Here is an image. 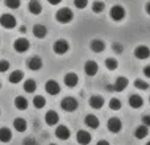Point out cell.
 <instances>
[{
	"mask_svg": "<svg viewBox=\"0 0 150 145\" xmlns=\"http://www.w3.org/2000/svg\"><path fill=\"white\" fill-rule=\"evenodd\" d=\"M91 135L84 129H80L76 132V143L80 145H88L91 143Z\"/></svg>",
	"mask_w": 150,
	"mask_h": 145,
	"instance_id": "cell-11",
	"label": "cell"
},
{
	"mask_svg": "<svg viewBox=\"0 0 150 145\" xmlns=\"http://www.w3.org/2000/svg\"><path fill=\"white\" fill-rule=\"evenodd\" d=\"M88 4V0H74V5L78 9H84Z\"/></svg>",
	"mask_w": 150,
	"mask_h": 145,
	"instance_id": "cell-35",
	"label": "cell"
},
{
	"mask_svg": "<svg viewBox=\"0 0 150 145\" xmlns=\"http://www.w3.org/2000/svg\"><path fill=\"white\" fill-rule=\"evenodd\" d=\"M58 122H59V115H58L57 112L53 111V109L46 112V115H45V123H46L47 125L53 127V125H55Z\"/></svg>",
	"mask_w": 150,
	"mask_h": 145,
	"instance_id": "cell-13",
	"label": "cell"
},
{
	"mask_svg": "<svg viewBox=\"0 0 150 145\" xmlns=\"http://www.w3.org/2000/svg\"><path fill=\"white\" fill-rule=\"evenodd\" d=\"M9 70V62L5 60H0V72H5Z\"/></svg>",
	"mask_w": 150,
	"mask_h": 145,
	"instance_id": "cell-37",
	"label": "cell"
},
{
	"mask_svg": "<svg viewBox=\"0 0 150 145\" xmlns=\"http://www.w3.org/2000/svg\"><path fill=\"white\" fill-rule=\"evenodd\" d=\"M128 83H129V80H128L125 77H119L116 79V82L113 83V91L121 92V91H124L125 88L128 87Z\"/></svg>",
	"mask_w": 150,
	"mask_h": 145,
	"instance_id": "cell-15",
	"label": "cell"
},
{
	"mask_svg": "<svg viewBox=\"0 0 150 145\" xmlns=\"http://www.w3.org/2000/svg\"><path fill=\"white\" fill-rule=\"evenodd\" d=\"M84 124L87 125V127H90L91 129H96V128L100 125V122H99V119L95 116V115L90 114L84 117Z\"/></svg>",
	"mask_w": 150,
	"mask_h": 145,
	"instance_id": "cell-19",
	"label": "cell"
},
{
	"mask_svg": "<svg viewBox=\"0 0 150 145\" xmlns=\"http://www.w3.org/2000/svg\"><path fill=\"white\" fill-rule=\"evenodd\" d=\"M69 49H70V45H69V42L66 40H57L54 42V45H53V50L58 55L66 54L69 52Z\"/></svg>",
	"mask_w": 150,
	"mask_h": 145,
	"instance_id": "cell-4",
	"label": "cell"
},
{
	"mask_svg": "<svg viewBox=\"0 0 150 145\" xmlns=\"http://www.w3.org/2000/svg\"><path fill=\"white\" fill-rule=\"evenodd\" d=\"M73 17H74V13L70 8H61V9H58V12L55 13V18H57V21L61 24L71 23Z\"/></svg>",
	"mask_w": 150,
	"mask_h": 145,
	"instance_id": "cell-1",
	"label": "cell"
},
{
	"mask_svg": "<svg viewBox=\"0 0 150 145\" xmlns=\"http://www.w3.org/2000/svg\"><path fill=\"white\" fill-rule=\"evenodd\" d=\"M12 140V131L9 128H0V143H9Z\"/></svg>",
	"mask_w": 150,
	"mask_h": 145,
	"instance_id": "cell-25",
	"label": "cell"
},
{
	"mask_svg": "<svg viewBox=\"0 0 150 145\" xmlns=\"http://www.w3.org/2000/svg\"><path fill=\"white\" fill-rule=\"evenodd\" d=\"M142 123H144V125H146V127H150V116L149 115H146V116L142 117Z\"/></svg>",
	"mask_w": 150,
	"mask_h": 145,
	"instance_id": "cell-39",
	"label": "cell"
},
{
	"mask_svg": "<svg viewBox=\"0 0 150 145\" xmlns=\"http://www.w3.org/2000/svg\"><path fill=\"white\" fill-rule=\"evenodd\" d=\"M90 106L92 107L93 109H100L104 104V98L103 96H99V95H92L90 98Z\"/></svg>",
	"mask_w": 150,
	"mask_h": 145,
	"instance_id": "cell-20",
	"label": "cell"
},
{
	"mask_svg": "<svg viewBox=\"0 0 150 145\" xmlns=\"http://www.w3.org/2000/svg\"><path fill=\"white\" fill-rule=\"evenodd\" d=\"M23 145H38V143H37V140L33 137H26V139H24Z\"/></svg>",
	"mask_w": 150,
	"mask_h": 145,
	"instance_id": "cell-38",
	"label": "cell"
},
{
	"mask_svg": "<svg viewBox=\"0 0 150 145\" xmlns=\"http://www.w3.org/2000/svg\"><path fill=\"white\" fill-rule=\"evenodd\" d=\"M26 66H28V69H30V70L37 71L42 68V60L38 55H33V57H30L26 61Z\"/></svg>",
	"mask_w": 150,
	"mask_h": 145,
	"instance_id": "cell-10",
	"label": "cell"
},
{
	"mask_svg": "<svg viewBox=\"0 0 150 145\" xmlns=\"http://www.w3.org/2000/svg\"><path fill=\"white\" fill-rule=\"evenodd\" d=\"M134 57L137 60H148L150 57V49L146 45H138L134 49Z\"/></svg>",
	"mask_w": 150,
	"mask_h": 145,
	"instance_id": "cell-8",
	"label": "cell"
},
{
	"mask_svg": "<svg viewBox=\"0 0 150 145\" xmlns=\"http://www.w3.org/2000/svg\"><path fill=\"white\" fill-rule=\"evenodd\" d=\"M107 128H108L109 132L112 133H117L121 131L122 128V123L120 119H117V117H111V119L107 122Z\"/></svg>",
	"mask_w": 150,
	"mask_h": 145,
	"instance_id": "cell-7",
	"label": "cell"
},
{
	"mask_svg": "<svg viewBox=\"0 0 150 145\" xmlns=\"http://www.w3.org/2000/svg\"><path fill=\"white\" fill-rule=\"evenodd\" d=\"M90 48L93 53H101L105 49V44H104V41H101V40H92Z\"/></svg>",
	"mask_w": 150,
	"mask_h": 145,
	"instance_id": "cell-23",
	"label": "cell"
},
{
	"mask_svg": "<svg viewBox=\"0 0 150 145\" xmlns=\"http://www.w3.org/2000/svg\"><path fill=\"white\" fill-rule=\"evenodd\" d=\"M28 9H29V12L33 13V15H40V13L42 12V5L38 0H30V1L28 3Z\"/></svg>",
	"mask_w": 150,
	"mask_h": 145,
	"instance_id": "cell-21",
	"label": "cell"
},
{
	"mask_svg": "<svg viewBox=\"0 0 150 145\" xmlns=\"http://www.w3.org/2000/svg\"><path fill=\"white\" fill-rule=\"evenodd\" d=\"M55 136H57V139H59L62 141L69 140L70 139V129L66 125H58L57 129H55Z\"/></svg>",
	"mask_w": 150,
	"mask_h": 145,
	"instance_id": "cell-12",
	"label": "cell"
},
{
	"mask_svg": "<svg viewBox=\"0 0 150 145\" xmlns=\"http://www.w3.org/2000/svg\"><path fill=\"white\" fill-rule=\"evenodd\" d=\"M63 82H65V85L67 86V87L73 88V87H75V86L78 85L79 78H78V75L75 74V72H67V74L63 77Z\"/></svg>",
	"mask_w": 150,
	"mask_h": 145,
	"instance_id": "cell-14",
	"label": "cell"
},
{
	"mask_svg": "<svg viewBox=\"0 0 150 145\" xmlns=\"http://www.w3.org/2000/svg\"><path fill=\"white\" fill-rule=\"evenodd\" d=\"M24 78V72L21 70H15L12 71L9 74V77H8V80H9L12 85H17V83H20L21 80H23Z\"/></svg>",
	"mask_w": 150,
	"mask_h": 145,
	"instance_id": "cell-24",
	"label": "cell"
},
{
	"mask_svg": "<svg viewBox=\"0 0 150 145\" xmlns=\"http://www.w3.org/2000/svg\"><path fill=\"white\" fill-rule=\"evenodd\" d=\"M20 32H21V33H26V26L25 25H21L20 26Z\"/></svg>",
	"mask_w": 150,
	"mask_h": 145,
	"instance_id": "cell-44",
	"label": "cell"
},
{
	"mask_svg": "<svg viewBox=\"0 0 150 145\" xmlns=\"http://www.w3.org/2000/svg\"><path fill=\"white\" fill-rule=\"evenodd\" d=\"M146 145H150V141H148V143H146Z\"/></svg>",
	"mask_w": 150,
	"mask_h": 145,
	"instance_id": "cell-45",
	"label": "cell"
},
{
	"mask_svg": "<svg viewBox=\"0 0 150 145\" xmlns=\"http://www.w3.org/2000/svg\"><path fill=\"white\" fill-rule=\"evenodd\" d=\"M117 66H119V62L115 58H107L105 60V68L108 70H116Z\"/></svg>",
	"mask_w": 150,
	"mask_h": 145,
	"instance_id": "cell-32",
	"label": "cell"
},
{
	"mask_svg": "<svg viewBox=\"0 0 150 145\" xmlns=\"http://www.w3.org/2000/svg\"><path fill=\"white\" fill-rule=\"evenodd\" d=\"M109 108H111L112 111H119V109L121 108V100L117 98H112L111 100H109Z\"/></svg>",
	"mask_w": 150,
	"mask_h": 145,
	"instance_id": "cell-30",
	"label": "cell"
},
{
	"mask_svg": "<svg viewBox=\"0 0 150 145\" xmlns=\"http://www.w3.org/2000/svg\"><path fill=\"white\" fill-rule=\"evenodd\" d=\"M144 75H145L146 78H150V65L144 68Z\"/></svg>",
	"mask_w": 150,
	"mask_h": 145,
	"instance_id": "cell-40",
	"label": "cell"
},
{
	"mask_svg": "<svg viewBox=\"0 0 150 145\" xmlns=\"http://www.w3.org/2000/svg\"><path fill=\"white\" fill-rule=\"evenodd\" d=\"M50 145H57V144H50Z\"/></svg>",
	"mask_w": 150,
	"mask_h": 145,
	"instance_id": "cell-46",
	"label": "cell"
},
{
	"mask_svg": "<svg viewBox=\"0 0 150 145\" xmlns=\"http://www.w3.org/2000/svg\"><path fill=\"white\" fill-rule=\"evenodd\" d=\"M5 5L11 9H17L21 5V1L20 0H5Z\"/></svg>",
	"mask_w": 150,
	"mask_h": 145,
	"instance_id": "cell-34",
	"label": "cell"
},
{
	"mask_svg": "<svg viewBox=\"0 0 150 145\" xmlns=\"http://www.w3.org/2000/svg\"><path fill=\"white\" fill-rule=\"evenodd\" d=\"M17 24L16 21V17L13 15H9V13H4V15L0 16V25L5 29H13Z\"/></svg>",
	"mask_w": 150,
	"mask_h": 145,
	"instance_id": "cell-3",
	"label": "cell"
},
{
	"mask_svg": "<svg viewBox=\"0 0 150 145\" xmlns=\"http://www.w3.org/2000/svg\"><path fill=\"white\" fill-rule=\"evenodd\" d=\"M112 50H113L116 54H121L122 50H124V46H122L121 44H119V42H113V44H112Z\"/></svg>",
	"mask_w": 150,
	"mask_h": 145,
	"instance_id": "cell-36",
	"label": "cell"
},
{
	"mask_svg": "<svg viewBox=\"0 0 150 145\" xmlns=\"http://www.w3.org/2000/svg\"><path fill=\"white\" fill-rule=\"evenodd\" d=\"M99 70V66L95 61H87L84 63V72L88 75V77H93L96 75V72Z\"/></svg>",
	"mask_w": 150,
	"mask_h": 145,
	"instance_id": "cell-16",
	"label": "cell"
},
{
	"mask_svg": "<svg viewBox=\"0 0 150 145\" xmlns=\"http://www.w3.org/2000/svg\"><path fill=\"white\" fill-rule=\"evenodd\" d=\"M61 108L66 112H74L78 108V100L73 96H66L61 102Z\"/></svg>",
	"mask_w": 150,
	"mask_h": 145,
	"instance_id": "cell-2",
	"label": "cell"
},
{
	"mask_svg": "<svg viewBox=\"0 0 150 145\" xmlns=\"http://www.w3.org/2000/svg\"><path fill=\"white\" fill-rule=\"evenodd\" d=\"M13 103H15L16 108L20 109V111H25V109L28 108V100H26V98H24V96H16Z\"/></svg>",
	"mask_w": 150,
	"mask_h": 145,
	"instance_id": "cell-26",
	"label": "cell"
},
{
	"mask_svg": "<svg viewBox=\"0 0 150 145\" xmlns=\"http://www.w3.org/2000/svg\"><path fill=\"white\" fill-rule=\"evenodd\" d=\"M134 87L138 88V90L145 91V90H148V88H149V83H146L145 80H142V79H140V78H137V79L134 80Z\"/></svg>",
	"mask_w": 150,
	"mask_h": 145,
	"instance_id": "cell-33",
	"label": "cell"
},
{
	"mask_svg": "<svg viewBox=\"0 0 150 145\" xmlns=\"http://www.w3.org/2000/svg\"><path fill=\"white\" fill-rule=\"evenodd\" d=\"M37 88V83L34 82L33 79H26L25 83H24V91L28 94H33Z\"/></svg>",
	"mask_w": 150,
	"mask_h": 145,
	"instance_id": "cell-28",
	"label": "cell"
},
{
	"mask_svg": "<svg viewBox=\"0 0 150 145\" xmlns=\"http://www.w3.org/2000/svg\"><path fill=\"white\" fill-rule=\"evenodd\" d=\"M30 48V42L26 38H17L13 42V49L17 53H25L28 52V49Z\"/></svg>",
	"mask_w": 150,
	"mask_h": 145,
	"instance_id": "cell-6",
	"label": "cell"
},
{
	"mask_svg": "<svg viewBox=\"0 0 150 145\" xmlns=\"http://www.w3.org/2000/svg\"><path fill=\"white\" fill-rule=\"evenodd\" d=\"M13 128H15L17 132L23 133L26 131V128H28V123H26V120L24 119V117H16L15 120H13Z\"/></svg>",
	"mask_w": 150,
	"mask_h": 145,
	"instance_id": "cell-18",
	"label": "cell"
},
{
	"mask_svg": "<svg viewBox=\"0 0 150 145\" xmlns=\"http://www.w3.org/2000/svg\"><path fill=\"white\" fill-rule=\"evenodd\" d=\"M96 145H109V143L108 141H105V140H100V141L96 143Z\"/></svg>",
	"mask_w": 150,
	"mask_h": 145,
	"instance_id": "cell-42",
	"label": "cell"
},
{
	"mask_svg": "<svg viewBox=\"0 0 150 145\" xmlns=\"http://www.w3.org/2000/svg\"><path fill=\"white\" fill-rule=\"evenodd\" d=\"M61 1H62V0H47V3L52 5H57V4H59Z\"/></svg>",
	"mask_w": 150,
	"mask_h": 145,
	"instance_id": "cell-41",
	"label": "cell"
},
{
	"mask_svg": "<svg viewBox=\"0 0 150 145\" xmlns=\"http://www.w3.org/2000/svg\"><path fill=\"white\" fill-rule=\"evenodd\" d=\"M0 88H1V83H0Z\"/></svg>",
	"mask_w": 150,
	"mask_h": 145,
	"instance_id": "cell-47",
	"label": "cell"
},
{
	"mask_svg": "<svg viewBox=\"0 0 150 145\" xmlns=\"http://www.w3.org/2000/svg\"><path fill=\"white\" fill-rule=\"evenodd\" d=\"M128 102H129V106L132 107V108H134V109H138V108H141V107L144 106V99L141 98L140 95H137V94L130 95L129 99H128Z\"/></svg>",
	"mask_w": 150,
	"mask_h": 145,
	"instance_id": "cell-17",
	"label": "cell"
},
{
	"mask_svg": "<svg viewBox=\"0 0 150 145\" xmlns=\"http://www.w3.org/2000/svg\"><path fill=\"white\" fill-rule=\"evenodd\" d=\"M109 16L113 21H121L125 17V9L121 5H113L109 11Z\"/></svg>",
	"mask_w": 150,
	"mask_h": 145,
	"instance_id": "cell-5",
	"label": "cell"
},
{
	"mask_svg": "<svg viewBox=\"0 0 150 145\" xmlns=\"http://www.w3.org/2000/svg\"><path fill=\"white\" fill-rule=\"evenodd\" d=\"M145 9H146V13L150 16V1L149 3H146V7H145Z\"/></svg>",
	"mask_w": 150,
	"mask_h": 145,
	"instance_id": "cell-43",
	"label": "cell"
},
{
	"mask_svg": "<svg viewBox=\"0 0 150 145\" xmlns=\"http://www.w3.org/2000/svg\"><path fill=\"white\" fill-rule=\"evenodd\" d=\"M105 9V4H104L103 1H93V4H92V11H93V13H101Z\"/></svg>",
	"mask_w": 150,
	"mask_h": 145,
	"instance_id": "cell-31",
	"label": "cell"
},
{
	"mask_svg": "<svg viewBox=\"0 0 150 145\" xmlns=\"http://www.w3.org/2000/svg\"><path fill=\"white\" fill-rule=\"evenodd\" d=\"M33 34H34V37H37V38H44V37L47 34L46 26L42 25V24H36V25L33 26Z\"/></svg>",
	"mask_w": 150,
	"mask_h": 145,
	"instance_id": "cell-22",
	"label": "cell"
},
{
	"mask_svg": "<svg viewBox=\"0 0 150 145\" xmlns=\"http://www.w3.org/2000/svg\"><path fill=\"white\" fill-rule=\"evenodd\" d=\"M148 133H149V129H148V127L146 125H138L137 128H136V131H134V136H136V139H138V140H142V139H145L146 136H148Z\"/></svg>",
	"mask_w": 150,
	"mask_h": 145,
	"instance_id": "cell-27",
	"label": "cell"
},
{
	"mask_svg": "<svg viewBox=\"0 0 150 145\" xmlns=\"http://www.w3.org/2000/svg\"><path fill=\"white\" fill-rule=\"evenodd\" d=\"M45 91H46L49 95H57V94H59L61 87H59V85H58L57 80L50 79L45 83Z\"/></svg>",
	"mask_w": 150,
	"mask_h": 145,
	"instance_id": "cell-9",
	"label": "cell"
},
{
	"mask_svg": "<svg viewBox=\"0 0 150 145\" xmlns=\"http://www.w3.org/2000/svg\"><path fill=\"white\" fill-rule=\"evenodd\" d=\"M149 102H150V96H149Z\"/></svg>",
	"mask_w": 150,
	"mask_h": 145,
	"instance_id": "cell-48",
	"label": "cell"
},
{
	"mask_svg": "<svg viewBox=\"0 0 150 145\" xmlns=\"http://www.w3.org/2000/svg\"><path fill=\"white\" fill-rule=\"evenodd\" d=\"M45 104H46V100H45L44 96H41V95H36V96L33 98V106L36 107L37 109L44 108Z\"/></svg>",
	"mask_w": 150,
	"mask_h": 145,
	"instance_id": "cell-29",
	"label": "cell"
}]
</instances>
